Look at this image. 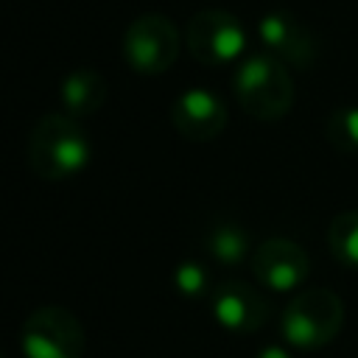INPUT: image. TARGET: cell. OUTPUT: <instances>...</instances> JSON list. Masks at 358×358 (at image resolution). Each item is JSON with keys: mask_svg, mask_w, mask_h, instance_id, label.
Here are the masks:
<instances>
[{"mask_svg": "<svg viewBox=\"0 0 358 358\" xmlns=\"http://www.w3.org/2000/svg\"><path fill=\"white\" fill-rule=\"evenodd\" d=\"M92 159V143L84 126L64 115H42L28 134V165L39 179L64 182L78 176Z\"/></svg>", "mask_w": 358, "mask_h": 358, "instance_id": "6da1fadb", "label": "cell"}, {"mask_svg": "<svg viewBox=\"0 0 358 358\" xmlns=\"http://www.w3.org/2000/svg\"><path fill=\"white\" fill-rule=\"evenodd\" d=\"M232 90L241 109L255 120H280L294 106V78L288 67L266 50L252 53L238 64Z\"/></svg>", "mask_w": 358, "mask_h": 358, "instance_id": "7a4b0ae2", "label": "cell"}, {"mask_svg": "<svg viewBox=\"0 0 358 358\" xmlns=\"http://www.w3.org/2000/svg\"><path fill=\"white\" fill-rule=\"evenodd\" d=\"M344 327V302L330 288L299 291L280 316V330L291 347L319 350Z\"/></svg>", "mask_w": 358, "mask_h": 358, "instance_id": "3957f363", "label": "cell"}, {"mask_svg": "<svg viewBox=\"0 0 358 358\" xmlns=\"http://www.w3.org/2000/svg\"><path fill=\"white\" fill-rule=\"evenodd\" d=\"M25 358H81L87 336L73 310L62 305H45L28 313L20 333Z\"/></svg>", "mask_w": 358, "mask_h": 358, "instance_id": "277c9868", "label": "cell"}, {"mask_svg": "<svg viewBox=\"0 0 358 358\" xmlns=\"http://www.w3.org/2000/svg\"><path fill=\"white\" fill-rule=\"evenodd\" d=\"M179 56V31L159 14L145 11L134 17L123 34V59L140 76H159L173 67Z\"/></svg>", "mask_w": 358, "mask_h": 358, "instance_id": "5b68a950", "label": "cell"}, {"mask_svg": "<svg viewBox=\"0 0 358 358\" xmlns=\"http://www.w3.org/2000/svg\"><path fill=\"white\" fill-rule=\"evenodd\" d=\"M187 50L201 64L218 67L229 64L243 56L246 50V31L241 20L224 8H201L190 17L185 28Z\"/></svg>", "mask_w": 358, "mask_h": 358, "instance_id": "8992f818", "label": "cell"}, {"mask_svg": "<svg viewBox=\"0 0 358 358\" xmlns=\"http://www.w3.org/2000/svg\"><path fill=\"white\" fill-rule=\"evenodd\" d=\"M257 36L274 59L285 67L308 70L319 59V39L316 34L291 11H266L257 22Z\"/></svg>", "mask_w": 358, "mask_h": 358, "instance_id": "52a82bcc", "label": "cell"}, {"mask_svg": "<svg viewBox=\"0 0 358 358\" xmlns=\"http://www.w3.org/2000/svg\"><path fill=\"white\" fill-rule=\"evenodd\" d=\"M252 274L268 291H296L310 268L308 252L288 238H268L252 252Z\"/></svg>", "mask_w": 358, "mask_h": 358, "instance_id": "ba28073f", "label": "cell"}, {"mask_svg": "<svg viewBox=\"0 0 358 358\" xmlns=\"http://www.w3.org/2000/svg\"><path fill=\"white\" fill-rule=\"evenodd\" d=\"M227 103L204 87H190L182 95L173 98L171 103V123L173 129L193 143H207L215 140L224 126H227Z\"/></svg>", "mask_w": 358, "mask_h": 358, "instance_id": "9c48e42d", "label": "cell"}, {"mask_svg": "<svg viewBox=\"0 0 358 358\" xmlns=\"http://www.w3.org/2000/svg\"><path fill=\"white\" fill-rule=\"evenodd\" d=\"M213 316L221 327L232 333H255L268 319V299L243 280H227L221 282L213 296Z\"/></svg>", "mask_w": 358, "mask_h": 358, "instance_id": "30bf717a", "label": "cell"}, {"mask_svg": "<svg viewBox=\"0 0 358 358\" xmlns=\"http://www.w3.org/2000/svg\"><path fill=\"white\" fill-rule=\"evenodd\" d=\"M106 78L92 67H78L67 73L59 84V101L64 106V115L70 117H87L95 115L106 101Z\"/></svg>", "mask_w": 358, "mask_h": 358, "instance_id": "8fae6325", "label": "cell"}, {"mask_svg": "<svg viewBox=\"0 0 358 358\" xmlns=\"http://www.w3.org/2000/svg\"><path fill=\"white\" fill-rule=\"evenodd\" d=\"M249 232L235 221H218L204 232V249L207 255L221 266H238L249 255Z\"/></svg>", "mask_w": 358, "mask_h": 358, "instance_id": "7c38bea8", "label": "cell"}, {"mask_svg": "<svg viewBox=\"0 0 358 358\" xmlns=\"http://www.w3.org/2000/svg\"><path fill=\"white\" fill-rule=\"evenodd\" d=\"M327 246L341 266L358 271V210H344L330 221Z\"/></svg>", "mask_w": 358, "mask_h": 358, "instance_id": "4fadbf2b", "label": "cell"}, {"mask_svg": "<svg viewBox=\"0 0 358 358\" xmlns=\"http://www.w3.org/2000/svg\"><path fill=\"white\" fill-rule=\"evenodd\" d=\"M324 140L344 157H358V106H338L324 120Z\"/></svg>", "mask_w": 358, "mask_h": 358, "instance_id": "5bb4252c", "label": "cell"}, {"mask_svg": "<svg viewBox=\"0 0 358 358\" xmlns=\"http://www.w3.org/2000/svg\"><path fill=\"white\" fill-rule=\"evenodd\" d=\"M173 288L182 296H204L210 291V277L196 260H185L173 268Z\"/></svg>", "mask_w": 358, "mask_h": 358, "instance_id": "9a60e30c", "label": "cell"}, {"mask_svg": "<svg viewBox=\"0 0 358 358\" xmlns=\"http://www.w3.org/2000/svg\"><path fill=\"white\" fill-rule=\"evenodd\" d=\"M255 358H291V352L282 350V347H277V344H268V347H263Z\"/></svg>", "mask_w": 358, "mask_h": 358, "instance_id": "2e32d148", "label": "cell"}]
</instances>
